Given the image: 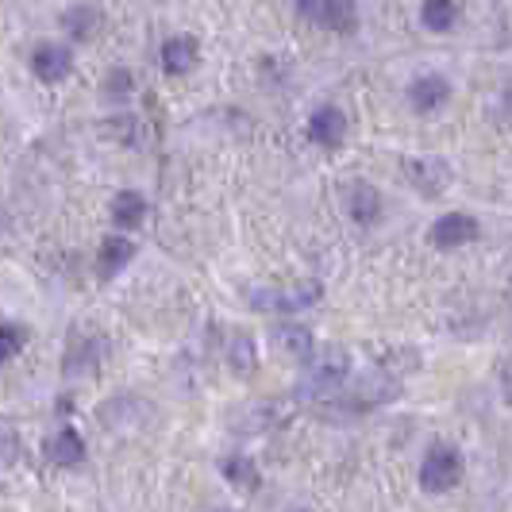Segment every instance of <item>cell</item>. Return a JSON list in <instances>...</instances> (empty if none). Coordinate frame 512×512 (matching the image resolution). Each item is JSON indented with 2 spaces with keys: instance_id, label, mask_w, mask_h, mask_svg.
<instances>
[{
  "instance_id": "obj_1",
  "label": "cell",
  "mask_w": 512,
  "mask_h": 512,
  "mask_svg": "<svg viewBox=\"0 0 512 512\" xmlns=\"http://www.w3.org/2000/svg\"><path fill=\"white\" fill-rule=\"evenodd\" d=\"M462 478V455L451 447H432L420 466V486L428 493H447Z\"/></svg>"
},
{
  "instance_id": "obj_2",
  "label": "cell",
  "mask_w": 512,
  "mask_h": 512,
  "mask_svg": "<svg viewBox=\"0 0 512 512\" xmlns=\"http://www.w3.org/2000/svg\"><path fill=\"white\" fill-rule=\"evenodd\" d=\"M320 282L316 278H305V282H293V285H270V289H255L251 301L255 308H308L320 301Z\"/></svg>"
},
{
  "instance_id": "obj_3",
  "label": "cell",
  "mask_w": 512,
  "mask_h": 512,
  "mask_svg": "<svg viewBox=\"0 0 512 512\" xmlns=\"http://www.w3.org/2000/svg\"><path fill=\"white\" fill-rule=\"evenodd\" d=\"M297 12L308 16L316 27H332V31H355L359 24V8L347 0H305Z\"/></svg>"
},
{
  "instance_id": "obj_4",
  "label": "cell",
  "mask_w": 512,
  "mask_h": 512,
  "mask_svg": "<svg viewBox=\"0 0 512 512\" xmlns=\"http://www.w3.org/2000/svg\"><path fill=\"white\" fill-rule=\"evenodd\" d=\"M474 239H478V220L466 216V212H451V216L436 220V228H432V243L443 247V251L462 247V243H474Z\"/></svg>"
},
{
  "instance_id": "obj_5",
  "label": "cell",
  "mask_w": 512,
  "mask_h": 512,
  "mask_svg": "<svg viewBox=\"0 0 512 512\" xmlns=\"http://www.w3.org/2000/svg\"><path fill=\"white\" fill-rule=\"evenodd\" d=\"M31 70H35L39 81L58 85L62 77L70 74V51L66 47H54V43H43V47H35V54H31Z\"/></svg>"
},
{
  "instance_id": "obj_6",
  "label": "cell",
  "mask_w": 512,
  "mask_h": 512,
  "mask_svg": "<svg viewBox=\"0 0 512 512\" xmlns=\"http://www.w3.org/2000/svg\"><path fill=\"white\" fill-rule=\"evenodd\" d=\"M343 131H347V120H343L339 108H316V116L308 120V135L320 147H339L343 143Z\"/></svg>"
},
{
  "instance_id": "obj_7",
  "label": "cell",
  "mask_w": 512,
  "mask_h": 512,
  "mask_svg": "<svg viewBox=\"0 0 512 512\" xmlns=\"http://www.w3.org/2000/svg\"><path fill=\"white\" fill-rule=\"evenodd\" d=\"M451 97V89H447V81L436 74H428V77H416L409 85V101L416 112H436L439 104Z\"/></svg>"
},
{
  "instance_id": "obj_8",
  "label": "cell",
  "mask_w": 512,
  "mask_h": 512,
  "mask_svg": "<svg viewBox=\"0 0 512 512\" xmlns=\"http://www.w3.org/2000/svg\"><path fill=\"white\" fill-rule=\"evenodd\" d=\"M409 178L416 181V189L420 193H428V197H436L447 189V181H451V170L436 162V158H428V162H420V158H412L409 162Z\"/></svg>"
},
{
  "instance_id": "obj_9",
  "label": "cell",
  "mask_w": 512,
  "mask_h": 512,
  "mask_svg": "<svg viewBox=\"0 0 512 512\" xmlns=\"http://www.w3.org/2000/svg\"><path fill=\"white\" fill-rule=\"evenodd\" d=\"M347 378V362L343 355H328L324 362H316L312 370H308V393H320V397H328L335 385Z\"/></svg>"
},
{
  "instance_id": "obj_10",
  "label": "cell",
  "mask_w": 512,
  "mask_h": 512,
  "mask_svg": "<svg viewBox=\"0 0 512 512\" xmlns=\"http://www.w3.org/2000/svg\"><path fill=\"white\" fill-rule=\"evenodd\" d=\"M131 258H135V243L124 239V235H108L101 243V255H97V270L104 278H112V274H120L128 266Z\"/></svg>"
},
{
  "instance_id": "obj_11",
  "label": "cell",
  "mask_w": 512,
  "mask_h": 512,
  "mask_svg": "<svg viewBox=\"0 0 512 512\" xmlns=\"http://www.w3.org/2000/svg\"><path fill=\"white\" fill-rule=\"evenodd\" d=\"M193 62H197V43H193L189 35L166 39V47H162V70H166V74H174V77L189 74Z\"/></svg>"
},
{
  "instance_id": "obj_12",
  "label": "cell",
  "mask_w": 512,
  "mask_h": 512,
  "mask_svg": "<svg viewBox=\"0 0 512 512\" xmlns=\"http://www.w3.org/2000/svg\"><path fill=\"white\" fill-rule=\"evenodd\" d=\"M47 459L58 462V466H74V462L85 459V443L74 428H58V436L47 439Z\"/></svg>"
},
{
  "instance_id": "obj_13",
  "label": "cell",
  "mask_w": 512,
  "mask_h": 512,
  "mask_svg": "<svg viewBox=\"0 0 512 512\" xmlns=\"http://www.w3.org/2000/svg\"><path fill=\"white\" fill-rule=\"evenodd\" d=\"M347 208H351V216L359 220V224H374L378 220V212H382V197H378V189L374 185H351V197H347Z\"/></svg>"
},
{
  "instance_id": "obj_14",
  "label": "cell",
  "mask_w": 512,
  "mask_h": 512,
  "mask_svg": "<svg viewBox=\"0 0 512 512\" xmlns=\"http://www.w3.org/2000/svg\"><path fill=\"white\" fill-rule=\"evenodd\" d=\"M143 212H147V201H143L139 193H116V201H112V220H116L120 228H139V224H143Z\"/></svg>"
},
{
  "instance_id": "obj_15",
  "label": "cell",
  "mask_w": 512,
  "mask_h": 512,
  "mask_svg": "<svg viewBox=\"0 0 512 512\" xmlns=\"http://www.w3.org/2000/svg\"><path fill=\"white\" fill-rule=\"evenodd\" d=\"M420 20H424V27H432V31H451L455 20H459V4H451V0H428L420 8Z\"/></svg>"
},
{
  "instance_id": "obj_16",
  "label": "cell",
  "mask_w": 512,
  "mask_h": 512,
  "mask_svg": "<svg viewBox=\"0 0 512 512\" xmlns=\"http://www.w3.org/2000/svg\"><path fill=\"white\" fill-rule=\"evenodd\" d=\"M97 20H101V12H97V8H89V4H77V8L66 12V27H70V35H74V39H89Z\"/></svg>"
},
{
  "instance_id": "obj_17",
  "label": "cell",
  "mask_w": 512,
  "mask_h": 512,
  "mask_svg": "<svg viewBox=\"0 0 512 512\" xmlns=\"http://www.w3.org/2000/svg\"><path fill=\"white\" fill-rule=\"evenodd\" d=\"M278 339H282V347L293 355V359H308V351H312V335L305 332V328H282L278 332Z\"/></svg>"
},
{
  "instance_id": "obj_18",
  "label": "cell",
  "mask_w": 512,
  "mask_h": 512,
  "mask_svg": "<svg viewBox=\"0 0 512 512\" xmlns=\"http://www.w3.org/2000/svg\"><path fill=\"white\" fill-rule=\"evenodd\" d=\"M228 359H231V366H235L239 374H247V370H255V343H251L247 335H239V339L231 343Z\"/></svg>"
},
{
  "instance_id": "obj_19",
  "label": "cell",
  "mask_w": 512,
  "mask_h": 512,
  "mask_svg": "<svg viewBox=\"0 0 512 512\" xmlns=\"http://www.w3.org/2000/svg\"><path fill=\"white\" fill-rule=\"evenodd\" d=\"M224 474H228L235 486H247V489L258 486V474L255 466H251V459H228L224 462Z\"/></svg>"
},
{
  "instance_id": "obj_20",
  "label": "cell",
  "mask_w": 512,
  "mask_h": 512,
  "mask_svg": "<svg viewBox=\"0 0 512 512\" xmlns=\"http://www.w3.org/2000/svg\"><path fill=\"white\" fill-rule=\"evenodd\" d=\"M24 347V332L12 328V324H0V362H8L12 355H20Z\"/></svg>"
},
{
  "instance_id": "obj_21",
  "label": "cell",
  "mask_w": 512,
  "mask_h": 512,
  "mask_svg": "<svg viewBox=\"0 0 512 512\" xmlns=\"http://www.w3.org/2000/svg\"><path fill=\"white\" fill-rule=\"evenodd\" d=\"M104 93H108V97H116V93L124 97V93H131V74H128V70H112V74L104 77Z\"/></svg>"
}]
</instances>
